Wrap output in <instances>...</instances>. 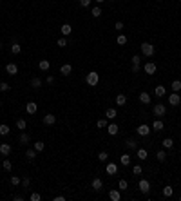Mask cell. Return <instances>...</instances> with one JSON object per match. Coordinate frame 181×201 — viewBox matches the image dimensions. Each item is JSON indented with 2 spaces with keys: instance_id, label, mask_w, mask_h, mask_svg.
I'll return each instance as SVG.
<instances>
[{
  "instance_id": "6da1fadb",
  "label": "cell",
  "mask_w": 181,
  "mask_h": 201,
  "mask_svg": "<svg viewBox=\"0 0 181 201\" xmlns=\"http://www.w3.org/2000/svg\"><path fill=\"white\" fill-rule=\"evenodd\" d=\"M141 54L147 56V58H150L154 54V46H152V43H149V42H143L141 43Z\"/></svg>"
},
{
  "instance_id": "7a4b0ae2",
  "label": "cell",
  "mask_w": 181,
  "mask_h": 201,
  "mask_svg": "<svg viewBox=\"0 0 181 201\" xmlns=\"http://www.w3.org/2000/svg\"><path fill=\"white\" fill-rule=\"evenodd\" d=\"M152 113H154V116L161 118V116H165V114H167V107H165L163 103H156V105L152 107Z\"/></svg>"
},
{
  "instance_id": "3957f363",
  "label": "cell",
  "mask_w": 181,
  "mask_h": 201,
  "mask_svg": "<svg viewBox=\"0 0 181 201\" xmlns=\"http://www.w3.org/2000/svg\"><path fill=\"white\" fill-rule=\"evenodd\" d=\"M85 82L90 85V87H94V85H98V82H100V76H98V73H94V71H90L87 76H85Z\"/></svg>"
},
{
  "instance_id": "277c9868",
  "label": "cell",
  "mask_w": 181,
  "mask_h": 201,
  "mask_svg": "<svg viewBox=\"0 0 181 201\" xmlns=\"http://www.w3.org/2000/svg\"><path fill=\"white\" fill-rule=\"evenodd\" d=\"M143 71H145L149 76H152V74H156V71H157V65H156L154 62H147V63L143 65Z\"/></svg>"
},
{
  "instance_id": "5b68a950",
  "label": "cell",
  "mask_w": 181,
  "mask_h": 201,
  "mask_svg": "<svg viewBox=\"0 0 181 201\" xmlns=\"http://www.w3.org/2000/svg\"><path fill=\"white\" fill-rule=\"evenodd\" d=\"M138 188H140V192H143V194H149V192H150V183H149V180H140V183H138Z\"/></svg>"
},
{
  "instance_id": "8992f818",
  "label": "cell",
  "mask_w": 181,
  "mask_h": 201,
  "mask_svg": "<svg viewBox=\"0 0 181 201\" xmlns=\"http://www.w3.org/2000/svg\"><path fill=\"white\" fill-rule=\"evenodd\" d=\"M130 60H132V73H138L140 71V63H141V56L140 54H134Z\"/></svg>"
},
{
  "instance_id": "52a82bcc",
  "label": "cell",
  "mask_w": 181,
  "mask_h": 201,
  "mask_svg": "<svg viewBox=\"0 0 181 201\" xmlns=\"http://www.w3.org/2000/svg\"><path fill=\"white\" fill-rule=\"evenodd\" d=\"M150 130H152V129H150L147 123H141V125L138 127V130H136V132H138L140 136H143V138H145V136H149V134H150Z\"/></svg>"
},
{
  "instance_id": "ba28073f",
  "label": "cell",
  "mask_w": 181,
  "mask_h": 201,
  "mask_svg": "<svg viewBox=\"0 0 181 201\" xmlns=\"http://www.w3.org/2000/svg\"><path fill=\"white\" fill-rule=\"evenodd\" d=\"M168 103H170L172 107H177V105L181 103V98H179V93H172V94L168 96Z\"/></svg>"
},
{
  "instance_id": "9c48e42d",
  "label": "cell",
  "mask_w": 181,
  "mask_h": 201,
  "mask_svg": "<svg viewBox=\"0 0 181 201\" xmlns=\"http://www.w3.org/2000/svg\"><path fill=\"white\" fill-rule=\"evenodd\" d=\"M6 73H7L9 76H15V74L18 73V65H16V63H13V62H11V63H7V65H6Z\"/></svg>"
},
{
  "instance_id": "30bf717a",
  "label": "cell",
  "mask_w": 181,
  "mask_h": 201,
  "mask_svg": "<svg viewBox=\"0 0 181 201\" xmlns=\"http://www.w3.org/2000/svg\"><path fill=\"white\" fill-rule=\"evenodd\" d=\"M90 188L96 190V192H98V190H102V188H103V181L100 180V177H94V180L90 181Z\"/></svg>"
},
{
  "instance_id": "8fae6325",
  "label": "cell",
  "mask_w": 181,
  "mask_h": 201,
  "mask_svg": "<svg viewBox=\"0 0 181 201\" xmlns=\"http://www.w3.org/2000/svg\"><path fill=\"white\" fill-rule=\"evenodd\" d=\"M109 199H110V201H120V199H121V190L112 188V190L109 192Z\"/></svg>"
},
{
  "instance_id": "7c38bea8",
  "label": "cell",
  "mask_w": 181,
  "mask_h": 201,
  "mask_svg": "<svg viewBox=\"0 0 181 201\" xmlns=\"http://www.w3.org/2000/svg\"><path fill=\"white\" fill-rule=\"evenodd\" d=\"M60 73H62V76H69V74L73 73V65H71V63H63V65L60 67Z\"/></svg>"
},
{
  "instance_id": "4fadbf2b",
  "label": "cell",
  "mask_w": 181,
  "mask_h": 201,
  "mask_svg": "<svg viewBox=\"0 0 181 201\" xmlns=\"http://www.w3.org/2000/svg\"><path fill=\"white\" fill-rule=\"evenodd\" d=\"M0 154H2L4 158H6V156H9L11 154V145L9 143H0Z\"/></svg>"
},
{
  "instance_id": "5bb4252c",
  "label": "cell",
  "mask_w": 181,
  "mask_h": 201,
  "mask_svg": "<svg viewBox=\"0 0 181 201\" xmlns=\"http://www.w3.org/2000/svg\"><path fill=\"white\" fill-rule=\"evenodd\" d=\"M38 110V105L35 103V102H27V105H26V113L27 114H35Z\"/></svg>"
},
{
  "instance_id": "9a60e30c",
  "label": "cell",
  "mask_w": 181,
  "mask_h": 201,
  "mask_svg": "<svg viewBox=\"0 0 181 201\" xmlns=\"http://www.w3.org/2000/svg\"><path fill=\"white\" fill-rule=\"evenodd\" d=\"M42 121H43V125H54L56 123V116L54 114H45Z\"/></svg>"
},
{
  "instance_id": "2e32d148",
  "label": "cell",
  "mask_w": 181,
  "mask_h": 201,
  "mask_svg": "<svg viewBox=\"0 0 181 201\" xmlns=\"http://www.w3.org/2000/svg\"><path fill=\"white\" fill-rule=\"evenodd\" d=\"M38 69L40 71H49L51 69V62L49 60H40L38 62Z\"/></svg>"
},
{
  "instance_id": "e0dca14e",
  "label": "cell",
  "mask_w": 181,
  "mask_h": 201,
  "mask_svg": "<svg viewBox=\"0 0 181 201\" xmlns=\"http://www.w3.org/2000/svg\"><path fill=\"white\" fill-rule=\"evenodd\" d=\"M105 170H107V174H109V176H114V174L118 172V165H116V163H107Z\"/></svg>"
},
{
  "instance_id": "ac0fdd59",
  "label": "cell",
  "mask_w": 181,
  "mask_h": 201,
  "mask_svg": "<svg viewBox=\"0 0 181 201\" xmlns=\"http://www.w3.org/2000/svg\"><path fill=\"white\" fill-rule=\"evenodd\" d=\"M29 141H31V136H29L27 132H22L20 138H18V143H20V145H27Z\"/></svg>"
},
{
  "instance_id": "d6986e66",
  "label": "cell",
  "mask_w": 181,
  "mask_h": 201,
  "mask_svg": "<svg viewBox=\"0 0 181 201\" xmlns=\"http://www.w3.org/2000/svg\"><path fill=\"white\" fill-rule=\"evenodd\" d=\"M118 130H120V127H118L116 123H109V125H107V132L110 134V136H116Z\"/></svg>"
},
{
  "instance_id": "ffe728a7",
  "label": "cell",
  "mask_w": 181,
  "mask_h": 201,
  "mask_svg": "<svg viewBox=\"0 0 181 201\" xmlns=\"http://www.w3.org/2000/svg\"><path fill=\"white\" fill-rule=\"evenodd\" d=\"M154 94H156L157 98H163V96L167 94V89H165L163 85H157V87L154 89Z\"/></svg>"
},
{
  "instance_id": "44dd1931",
  "label": "cell",
  "mask_w": 181,
  "mask_h": 201,
  "mask_svg": "<svg viewBox=\"0 0 181 201\" xmlns=\"http://www.w3.org/2000/svg\"><path fill=\"white\" fill-rule=\"evenodd\" d=\"M116 116H118V110H116V109H112V107H110V109H107V110H105V118H107V120H114Z\"/></svg>"
},
{
  "instance_id": "7402d4cb",
  "label": "cell",
  "mask_w": 181,
  "mask_h": 201,
  "mask_svg": "<svg viewBox=\"0 0 181 201\" xmlns=\"http://www.w3.org/2000/svg\"><path fill=\"white\" fill-rule=\"evenodd\" d=\"M140 102H141L143 105H149V103L152 102V100H150V94H149V93H145V91H143V93H140Z\"/></svg>"
},
{
  "instance_id": "603a6c76",
  "label": "cell",
  "mask_w": 181,
  "mask_h": 201,
  "mask_svg": "<svg viewBox=\"0 0 181 201\" xmlns=\"http://www.w3.org/2000/svg\"><path fill=\"white\" fill-rule=\"evenodd\" d=\"M71 33H73L71 24H62V36H69Z\"/></svg>"
},
{
  "instance_id": "cb8c5ba5",
  "label": "cell",
  "mask_w": 181,
  "mask_h": 201,
  "mask_svg": "<svg viewBox=\"0 0 181 201\" xmlns=\"http://www.w3.org/2000/svg\"><path fill=\"white\" fill-rule=\"evenodd\" d=\"M114 102H116V105H120V107H123V105L127 103V96H125L123 93H120V94L116 96V100H114Z\"/></svg>"
},
{
  "instance_id": "d4e9b609",
  "label": "cell",
  "mask_w": 181,
  "mask_h": 201,
  "mask_svg": "<svg viewBox=\"0 0 181 201\" xmlns=\"http://www.w3.org/2000/svg\"><path fill=\"white\" fill-rule=\"evenodd\" d=\"M26 158H27L29 161H35V160H36V150H35V149H27V150H26Z\"/></svg>"
},
{
  "instance_id": "484cf974",
  "label": "cell",
  "mask_w": 181,
  "mask_h": 201,
  "mask_svg": "<svg viewBox=\"0 0 181 201\" xmlns=\"http://www.w3.org/2000/svg\"><path fill=\"white\" fill-rule=\"evenodd\" d=\"M29 83H31V87H33V89H40V87H42V78L35 76V78H31V82H29Z\"/></svg>"
},
{
  "instance_id": "4316f807",
  "label": "cell",
  "mask_w": 181,
  "mask_h": 201,
  "mask_svg": "<svg viewBox=\"0 0 181 201\" xmlns=\"http://www.w3.org/2000/svg\"><path fill=\"white\" fill-rule=\"evenodd\" d=\"M125 147H127L129 150H134V149H138V143H136V140H132V138H129V140L125 141Z\"/></svg>"
},
{
  "instance_id": "83f0119b",
  "label": "cell",
  "mask_w": 181,
  "mask_h": 201,
  "mask_svg": "<svg viewBox=\"0 0 181 201\" xmlns=\"http://www.w3.org/2000/svg\"><path fill=\"white\" fill-rule=\"evenodd\" d=\"M120 163H121L123 167L130 165V156H129V154H121V156H120Z\"/></svg>"
},
{
  "instance_id": "f1b7e54d",
  "label": "cell",
  "mask_w": 181,
  "mask_h": 201,
  "mask_svg": "<svg viewBox=\"0 0 181 201\" xmlns=\"http://www.w3.org/2000/svg\"><path fill=\"white\" fill-rule=\"evenodd\" d=\"M170 89H172V93H179V91H181V82H179V80H174V82L170 83Z\"/></svg>"
},
{
  "instance_id": "f546056e",
  "label": "cell",
  "mask_w": 181,
  "mask_h": 201,
  "mask_svg": "<svg viewBox=\"0 0 181 201\" xmlns=\"http://www.w3.org/2000/svg\"><path fill=\"white\" fill-rule=\"evenodd\" d=\"M11 53H13V54H20V53H22V46H20V43H16V42L11 43Z\"/></svg>"
},
{
  "instance_id": "4dcf8cb0",
  "label": "cell",
  "mask_w": 181,
  "mask_h": 201,
  "mask_svg": "<svg viewBox=\"0 0 181 201\" xmlns=\"http://www.w3.org/2000/svg\"><path fill=\"white\" fill-rule=\"evenodd\" d=\"M16 127H18L20 130H26V127H27V121H26L24 118H18V120H16Z\"/></svg>"
},
{
  "instance_id": "1f68e13d",
  "label": "cell",
  "mask_w": 181,
  "mask_h": 201,
  "mask_svg": "<svg viewBox=\"0 0 181 201\" xmlns=\"http://www.w3.org/2000/svg\"><path fill=\"white\" fill-rule=\"evenodd\" d=\"M33 149H35L36 152H42V150L45 149V143H43V141H35V143H33Z\"/></svg>"
},
{
  "instance_id": "d6a6232c",
  "label": "cell",
  "mask_w": 181,
  "mask_h": 201,
  "mask_svg": "<svg viewBox=\"0 0 181 201\" xmlns=\"http://www.w3.org/2000/svg\"><path fill=\"white\" fill-rule=\"evenodd\" d=\"M90 15H93L94 18H100V16H102V7H100V6L93 7V9H90Z\"/></svg>"
},
{
  "instance_id": "836d02e7",
  "label": "cell",
  "mask_w": 181,
  "mask_h": 201,
  "mask_svg": "<svg viewBox=\"0 0 181 201\" xmlns=\"http://www.w3.org/2000/svg\"><path fill=\"white\" fill-rule=\"evenodd\" d=\"M152 129H154V130H163V121H161L160 118H157V120L152 123Z\"/></svg>"
},
{
  "instance_id": "e575fe53",
  "label": "cell",
  "mask_w": 181,
  "mask_h": 201,
  "mask_svg": "<svg viewBox=\"0 0 181 201\" xmlns=\"http://www.w3.org/2000/svg\"><path fill=\"white\" fill-rule=\"evenodd\" d=\"M136 154H138L140 160H147V156H149V152L145 149H138V150H136Z\"/></svg>"
},
{
  "instance_id": "d590c367",
  "label": "cell",
  "mask_w": 181,
  "mask_h": 201,
  "mask_svg": "<svg viewBox=\"0 0 181 201\" xmlns=\"http://www.w3.org/2000/svg\"><path fill=\"white\" fill-rule=\"evenodd\" d=\"M156 158H157V161H161V163H163V161L167 160V152H165V150H157Z\"/></svg>"
},
{
  "instance_id": "8d00e7d4",
  "label": "cell",
  "mask_w": 181,
  "mask_h": 201,
  "mask_svg": "<svg viewBox=\"0 0 181 201\" xmlns=\"http://www.w3.org/2000/svg\"><path fill=\"white\" fill-rule=\"evenodd\" d=\"M161 145H163V149H172L174 147V141H172V138H165Z\"/></svg>"
},
{
  "instance_id": "74e56055",
  "label": "cell",
  "mask_w": 181,
  "mask_h": 201,
  "mask_svg": "<svg viewBox=\"0 0 181 201\" xmlns=\"http://www.w3.org/2000/svg\"><path fill=\"white\" fill-rule=\"evenodd\" d=\"M2 167H4L6 172H11V170H13V163H11L9 160H4V161H2Z\"/></svg>"
},
{
  "instance_id": "f35d334b",
  "label": "cell",
  "mask_w": 181,
  "mask_h": 201,
  "mask_svg": "<svg viewBox=\"0 0 181 201\" xmlns=\"http://www.w3.org/2000/svg\"><path fill=\"white\" fill-rule=\"evenodd\" d=\"M9 132H11L9 125H0V136H7Z\"/></svg>"
},
{
  "instance_id": "ab89813d",
  "label": "cell",
  "mask_w": 181,
  "mask_h": 201,
  "mask_svg": "<svg viewBox=\"0 0 181 201\" xmlns=\"http://www.w3.org/2000/svg\"><path fill=\"white\" fill-rule=\"evenodd\" d=\"M172 194H174V188H172L170 185H167V187L163 188V196H165V197H170Z\"/></svg>"
},
{
  "instance_id": "60d3db41",
  "label": "cell",
  "mask_w": 181,
  "mask_h": 201,
  "mask_svg": "<svg viewBox=\"0 0 181 201\" xmlns=\"http://www.w3.org/2000/svg\"><path fill=\"white\" fill-rule=\"evenodd\" d=\"M116 43H120V46H125V43H127V36L125 35H118V38H116Z\"/></svg>"
},
{
  "instance_id": "b9f144b4",
  "label": "cell",
  "mask_w": 181,
  "mask_h": 201,
  "mask_svg": "<svg viewBox=\"0 0 181 201\" xmlns=\"http://www.w3.org/2000/svg\"><path fill=\"white\" fill-rule=\"evenodd\" d=\"M56 46H58V47H67V38H65V36H60L58 42H56Z\"/></svg>"
},
{
  "instance_id": "7bdbcfd3",
  "label": "cell",
  "mask_w": 181,
  "mask_h": 201,
  "mask_svg": "<svg viewBox=\"0 0 181 201\" xmlns=\"http://www.w3.org/2000/svg\"><path fill=\"white\" fill-rule=\"evenodd\" d=\"M9 83L7 82H0V93H6V91H9Z\"/></svg>"
},
{
  "instance_id": "ee69618b",
  "label": "cell",
  "mask_w": 181,
  "mask_h": 201,
  "mask_svg": "<svg viewBox=\"0 0 181 201\" xmlns=\"http://www.w3.org/2000/svg\"><path fill=\"white\" fill-rule=\"evenodd\" d=\"M143 172V169H141V165H134V169H132V174L134 176H140Z\"/></svg>"
},
{
  "instance_id": "f6af8a7d",
  "label": "cell",
  "mask_w": 181,
  "mask_h": 201,
  "mask_svg": "<svg viewBox=\"0 0 181 201\" xmlns=\"http://www.w3.org/2000/svg\"><path fill=\"white\" fill-rule=\"evenodd\" d=\"M96 127H98V129H103V127L107 129V118H102V120H98V123H96Z\"/></svg>"
},
{
  "instance_id": "bcb514c9",
  "label": "cell",
  "mask_w": 181,
  "mask_h": 201,
  "mask_svg": "<svg viewBox=\"0 0 181 201\" xmlns=\"http://www.w3.org/2000/svg\"><path fill=\"white\" fill-rule=\"evenodd\" d=\"M98 160H100V161H103V163H105V161H107V160H109V154H107V152H100V154H98Z\"/></svg>"
},
{
  "instance_id": "7dc6e473",
  "label": "cell",
  "mask_w": 181,
  "mask_h": 201,
  "mask_svg": "<svg viewBox=\"0 0 181 201\" xmlns=\"http://www.w3.org/2000/svg\"><path fill=\"white\" fill-rule=\"evenodd\" d=\"M118 187H120V190H127V187H129V183H127V180H120V183H118Z\"/></svg>"
},
{
  "instance_id": "c3c4849f",
  "label": "cell",
  "mask_w": 181,
  "mask_h": 201,
  "mask_svg": "<svg viewBox=\"0 0 181 201\" xmlns=\"http://www.w3.org/2000/svg\"><path fill=\"white\" fill-rule=\"evenodd\" d=\"M20 183H22V180H20L18 176H11V185H15V187H16V185H20Z\"/></svg>"
},
{
  "instance_id": "681fc988",
  "label": "cell",
  "mask_w": 181,
  "mask_h": 201,
  "mask_svg": "<svg viewBox=\"0 0 181 201\" xmlns=\"http://www.w3.org/2000/svg\"><path fill=\"white\" fill-rule=\"evenodd\" d=\"M29 199H31V201H40V199H42V196H40L38 192H33V194L29 196Z\"/></svg>"
},
{
  "instance_id": "f907efd6",
  "label": "cell",
  "mask_w": 181,
  "mask_h": 201,
  "mask_svg": "<svg viewBox=\"0 0 181 201\" xmlns=\"http://www.w3.org/2000/svg\"><path fill=\"white\" fill-rule=\"evenodd\" d=\"M29 185H31V180H29V177H24V180H22V187L29 188Z\"/></svg>"
},
{
  "instance_id": "816d5d0a",
  "label": "cell",
  "mask_w": 181,
  "mask_h": 201,
  "mask_svg": "<svg viewBox=\"0 0 181 201\" xmlns=\"http://www.w3.org/2000/svg\"><path fill=\"white\" fill-rule=\"evenodd\" d=\"M78 2H80L82 7H89L90 6V0H78Z\"/></svg>"
},
{
  "instance_id": "f5cc1de1",
  "label": "cell",
  "mask_w": 181,
  "mask_h": 201,
  "mask_svg": "<svg viewBox=\"0 0 181 201\" xmlns=\"http://www.w3.org/2000/svg\"><path fill=\"white\" fill-rule=\"evenodd\" d=\"M114 27H116L118 31H121V29H123V22H116V24H114Z\"/></svg>"
},
{
  "instance_id": "db71d44e",
  "label": "cell",
  "mask_w": 181,
  "mask_h": 201,
  "mask_svg": "<svg viewBox=\"0 0 181 201\" xmlns=\"http://www.w3.org/2000/svg\"><path fill=\"white\" fill-rule=\"evenodd\" d=\"M45 82H47V85H53L54 83V76H47V80H45Z\"/></svg>"
},
{
  "instance_id": "11a10c76",
  "label": "cell",
  "mask_w": 181,
  "mask_h": 201,
  "mask_svg": "<svg viewBox=\"0 0 181 201\" xmlns=\"http://www.w3.org/2000/svg\"><path fill=\"white\" fill-rule=\"evenodd\" d=\"M15 201H24V196H20V194H16V196H15Z\"/></svg>"
},
{
  "instance_id": "9f6ffc18",
  "label": "cell",
  "mask_w": 181,
  "mask_h": 201,
  "mask_svg": "<svg viewBox=\"0 0 181 201\" xmlns=\"http://www.w3.org/2000/svg\"><path fill=\"white\" fill-rule=\"evenodd\" d=\"M63 199H65L63 196H56V197H54V201H63Z\"/></svg>"
},
{
  "instance_id": "6f0895ef",
  "label": "cell",
  "mask_w": 181,
  "mask_h": 201,
  "mask_svg": "<svg viewBox=\"0 0 181 201\" xmlns=\"http://www.w3.org/2000/svg\"><path fill=\"white\" fill-rule=\"evenodd\" d=\"M94 2H98V4H103V2H105V0H94Z\"/></svg>"
},
{
  "instance_id": "680465c9",
  "label": "cell",
  "mask_w": 181,
  "mask_h": 201,
  "mask_svg": "<svg viewBox=\"0 0 181 201\" xmlns=\"http://www.w3.org/2000/svg\"><path fill=\"white\" fill-rule=\"evenodd\" d=\"M2 47H4V43H2V42H0V51H2Z\"/></svg>"
},
{
  "instance_id": "91938a15",
  "label": "cell",
  "mask_w": 181,
  "mask_h": 201,
  "mask_svg": "<svg viewBox=\"0 0 181 201\" xmlns=\"http://www.w3.org/2000/svg\"><path fill=\"white\" fill-rule=\"evenodd\" d=\"M0 167H2V160H0Z\"/></svg>"
},
{
  "instance_id": "94428289",
  "label": "cell",
  "mask_w": 181,
  "mask_h": 201,
  "mask_svg": "<svg viewBox=\"0 0 181 201\" xmlns=\"http://www.w3.org/2000/svg\"><path fill=\"white\" fill-rule=\"evenodd\" d=\"M157 2H163V0H157Z\"/></svg>"
}]
</instances>
